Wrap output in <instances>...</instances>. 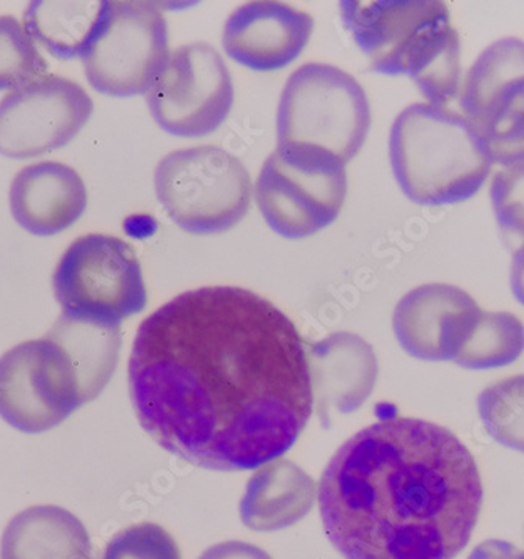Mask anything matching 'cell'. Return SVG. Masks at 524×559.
<instances>
[{"label":"cell","mask_w":524,"mask_h":559,"mask_svg":"<svg viewBox=\"0 0 524 559\" xmlns=\"http://www.w3.org/2000/svg\"><path fill=\"white\" fill-rule=\"evenodd\" d=\"M151 117L176 138H203L225 123L235 104V84L221 53L192 43L170 53L146 93Z\"/></svg>","instance_id":"obj_12"},{"label":"cell","mask_w":524,"mask_h":559,"mask_svg":"<svg viewBox=\"0 0 524 559\" xmlns=\"http://www.w3.org/2000/svg\"><path fill=\"white\" fill-rule=\"evenodd\" d=\"M483 500L476 459L458 437L405 417L355 433L318 487L326 539L344 559H454Z\"/></svg>","instance_id":"obj_2"},{"label":"cell","mask_w":524,"mask_h":559,"mask_svg":"<svg viewBox=\"0 0 524 559\" xmlns=\"http://www.w3.org/2000/svg\"><path fill=\"white\" fill-rule=\"evenodd\" d=\"M2 559H93L92 537L68 509L41 504L14 515L0 543Z\"/></svg>","instance_id":"obj_19"},{"label":"cell","mask_w":524,"mask_h":559,"mask_svg":"<svg viewBox=\"0 0 524 559\" xmlns=\"http://www.w3.org/2000/svg\"><path fill=\"white\" fill-rule=\"evenodd\" d=\"M87 186L73 167L43 160L24 167L10 188L16 224L35 236L59 235L87 210Z\"/></svg>","instance_id":"obj_17"},{"label":"cell","mask_w":524,"mask_h":559,"mask_svg":"<svg viewBox=\"0 0 524 559\" xmlns=\"http://www.w3.org/2000/svg\"><path fill=\"white\" fill-rule=\"evenodd\" d=\"M524 353V324L508 311H483L454 364L465 369L508 367Z\"/></svg>","instance_id":"obj_22"},{"label":"cell","mask_w":524,"mask_h":559,"mask_svg":"<svg viewBox=\"0 0 524 559\" xmlns=\"http://www.w3.org/2000/svg\"><path fill=\"white\" fill-rule=\"evenodd\" d=\"M107 0H38L24 13L28 34L57 59L84 57L106 16Z\"/></svg>","instance_id":"obj_20"},{"label":"cell","mask_w":524,"mask_h":559,"mask_svg":"<svg viewBox=\"0 0 524 559\" xmlns=\"http://www.w3.org/2000/svg\"><path fill=\"white\" fill-rule=\"evenodd\" d=\"M314 406L321 421L352 414L369 400L379 374L371 344L350 332H336L307 344Z\"/></svg>","instance_id":"obj_16"},{"label":"cell","mask_w":524,"mask_h":559,"mask_svg":"<svg viewBox=\"0 0 524 559\" xmlns=\"http://www.w3.org/2000/svg\"><path fill=\"white\" fill-rule=\"evenodd\" d=\"M52 286L63 314L98 324L120 325L148 304L131 243L100 233L82 236L64 250Z\"/></svg>","instance_id":"obj_7"},{"label":"cell","mask_w":524,"mask_h":559,"mask_svg":"<svg viewBox=\"0 0 524 559\" xmlns=\"http://www.w3.org/2000/svg\"><path fill=\"white\" fill-rule=\"evenodd\" d=\"M49 64L24 24L0 16V90H17L48 76Z\"/></svg>","instance_id":"obj_24"},{"label":"cell","mask_w":524,"mask_h":559,"mask_svg":"<svg viewBox=\"0 0 524 559\" xmlns=\"http://www.w3.org/2000/svg\"><path fill=\"white\" fill-rule=\"evenodd\" d=\"M511 288L513 296L524 306V243L513 253L511 267Z\"/></svg>","instance_id":"obj_29"},{"label":"cell","mask_w":524,"mask_h":559,"mask_svg":"<svg viewBox=\"0 0 524 559\" xmlns=\"http://www.w3.org/2000/svg\"><path fill=\"white\" fill-rule=\"evenodd\" d=\"M371 104L360 82L341 68L307 63L287 79L276 112L279 148L332 154L347 164L371 129Z\"/></svg>","instance_id":"obj_5"},{"label":"cell","mask_w":524,"mask_h":559,"mask_svg":"<svg viewBox=\"0 0 524 559\" xmlns=\"http://www.w3.org/2000/svg\"><path fill=\"white\" fill-rule=\"evenodd\" d=\"M99 559H182L178 543L156 523L143 522L115 534Z\"/></svg>","instance_id":"obj_25"},{"label":"cell","mask_w":524,"mask_h":559,"mask_svg":"<svg viewBox=\"0 0 524 559\" xmlns=\"http://www.w3.org/2000/svg\"><path fill=\"white\" fill-rule=\"evenodd\" d=\"M48 335L68 350L90 400H96L117 368L121 347L120 325L98 324L62 313Z\"/></svg>","instance_id":"obj_21"},{"label":"cell","mask_w":524,"mask_h":559,"mask_svg":"<svg viewBox=\"0 0 524 559\" xmlns=\"http://www.w3.org/2000/svg\"><path fill=\"white\" fill-rule=\"evenodd\" d=\"M344 26L388 76H410L427 104L448 107L461 95V38L446 3L438 0H344Z\"/></svg>","instance_id":"obj_3"},{"label":"cell","mask_w":524,"mask_h":559,"mask_svg":"<svg viewBox=\"0 0 524 559\" xmlns=\"http://www.w3.org/2000/svg\"><path fill=\"white\" fill-rule=\"evenodd\" d=\"M468 559H524V550L501 539H488L472 551Z\"/></svg>","instance_id":"obj_28"},{"label":"cell","mask_w":524,"mask_h":559,"mask_svg":"<svg viewBox=\"0 0 524 559\" xmlns=\"http://www.w3.org/2000/svg\"><path fill=\"white\" fill-rule=\"evenodd\" d=\"M314 500L311 476L293 461L275 459L249 479L240 501V519L253 532H279L307 518Z\"/></svg>","instance_id":"obj_18"},{"label":"cell","mask_w":524,"mask_h":559,"mask_svg":"<svg viewBox=\"0 0 524 559\" xmlns=\"http://www.w3.org/2000/svg\"><path fill=\"white\" fill-rule=\"evenodd\" d=\"M154 189L168 217L192 235L228 231L250 210L249 171L218 146L167 154L157 164Z\"/></svg>","instance_id":"obj_6"},{"label":"cell","mask_w":524,"mask_h":559,"mask_svg":"<svg viewBox=\"0 0 524 559\" xmlns=\"http://www.w3.org/2000/svg\"><path fill=\"white\" fill-rule=\"evenodd\" d=\"M95 104L71 79L48 74L0 102V154L31 159L63 148L82 131Z\"/></svg>","instance_id":"obj_13"},{"label":"cell","mask_w":524,"mask_h":559,"mask_svg":"<svg viewBox=\"0 0 524 559\" xmlns=\"http://www.w3.org/2000/svg\"><path fill=\"white\" fill-rule=\"evenodd\" d=\"M490 199L502 231L524 239V167L498 171L491 181Z\"/></svg>","instance_id":"obj_26"},{"label":"cell","mask_w":524,"mask_h":559,"mask_svg":"<svg viewBox=\"0 0 524 559\" xmlns=\"http://www.w3.org/2000/svg\"><path fill=\"white\" fill-rule=\"evenodd\" d=\"M463 117L495 164L524 167V41L502 38L469 68L461 88Z\"/></svg>","instance_id":"obj_11"},{"label":"cell","mask_w":524,"mask_h":559,"mask_svg":"<svg viewBox=\"0 0 524 559\" xmlns=\"http://www.w3.org/2000/svg\"><path fill=\"white\" fill-rule=\"evenodd\" d=\"M129 393L157 445L217 472L283 456L314 408L299 329L236 286L182 293L150 314L129 358Z\"/></svg>","instance_id":"obj_1"},{"label":"cell","mask_w":524,"mask_h":559,"mask_svg":"<svg viewBox=\"0 0 524 559\" xmlns=\"http://www.w3.org/2000/svg\"><path fill=\"white\" fill-rule=\"evenodd\" d=\"M483 313L462 288L429 283L405 294L393 314V331L408 356L454 361Z\"/></svg>","instance_id":"obj_14"},{"label":"cell","mask_w":524,"mask_h":559,"mask_svg":"<svg viewBox=\"0 0 524 559\" xmlns=\"http://www.w3.org/2000/svg\"><path fill=\"white\" fill-rule=\"evenodd\" d=\"M346 164L332 154L276 148L258 175V207L269 227L287 239L315 235L340 216L346 202Z\"/></svg>","instance_id":"obj_8"},{"label":"cell","mask_w":524,"mask_h":559,"mask_svg":"<svg viewBox=\"0 0 524 559\" xmlns=\"http://www.w3.org/2000/svg\"><path fill=\"white\" fill-rule=\"evenodd\" d=\"M314 28L311 14L279 2H250L228 17L224 48L254 71L287 67L307 48Z\"/></svg>","instance_id":"obj_15"},{"label":"cell","mask_w":524,"mask_h":559,"mask_svg":"<svg viewBox=\"0 0 524 559\" xmlns=\"http://www.w3.org/2000/svg\"><path fill=\"white\" fill-rule=\"evenodd\" d=\"M170 57L167 20L151 2H109L92 45L82 57L85 76L109 96L148 93Z\"/></svg>","instance_id":"obj_10"},{"label":"cell","mask_w":524,"mask_h":559,"mask_svg":"<svg viewBox=\"0 0 524 559\" xmlns=\"http://www.w3.org/2000/svg\"><path fill=\"white\" fill-rule=\"evenodd\" d=\"M477 411L498 443L524 454V374L487 386L477 397Z\"/></svg>","instance_id":"obj_23"},{"label":"cell","mask_w":524,"mask_h":559,"mask_svg":"<svg viewBox=\"0 0 524 559\" xmlns=\"http://www.w3.org/2000/svg\"><path fill=\"white\" fill-rule=\"evenodd\" d=\"M390 160L402 192L421 206L466 202L486 185L495 164L462 114L427 103L397 115Z\"/></svg>","instance_id":"obj_4"},{"label":"cell","mask_w":524,"mask_h":559,"mask_svg":"<svg viewBox=\"0 0 524 559\" xmlns=\"http://www.w3.org/2000/svg\"><path fill=\"white\" fill-rule=\"evenodd\" d=\"M90 401L73 358L49 335L0 357V417L17 431L48 432Z\"/></svg>","instance_id":"obj_9"},{"label":"cell","mask_w":524,"mask_h":559,"mask_svg":"<svg viewBox=\"0 0 524 559\" xmlns=\"http://www.w3.org/2000/svg\"><path fill=\"white\" fill-rule=\"evenodd\" d=\"M199 559H272L267 551L243 540H226L207 548Z\"/></svg>","instance_id":"obj_27"}]
</instances>
